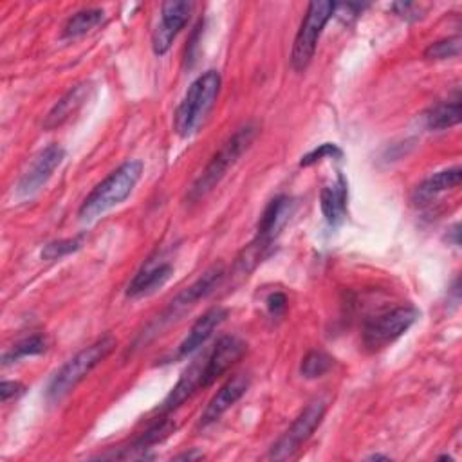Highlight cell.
Masks as SVG:
<instances>
[{"mask_svg":"<svg viewBox=\"0 0 462 462\" xmlns=\"http://www.w3.org/2000/svg\"><path fill=\"white\" fill-rule=\"evenodd\" d=\"M337 4L334 2H310L301 25L296 32L292 52H291V65L294 70H305L310 63L318 40L323 32V27L334 14Z\"/></svg>","mask_w":462,"mask_h":462,"instance_id":"8992f818","label":"cell"},{"mask_svg":"<svg viewBox=\"0 0 462 462\" xmlns=\"http://www.w3.org/2000/svg\"><path fill=\"white\" fill-rule=\"evenodd\" d=\"M424 117H426V126L430 130H446V128H451V126L458 125V121H460V96L455 94L453 99L440 101V103L433 105L426 112Z\"/></svg>","mask_w":462,"mask_h":462,"instance_id":"d6986e66","label":"cell"},{"mask_svg":"<svg viewBox=\"0 0 462 462\" xmlns=\"http://www.w3.org/2000/svg\"><path fill=\"white\" fill-rule=\"evenodd\" d=\"M247 388H249L247 374H236V375L229 377L208 402L204 413L200 415V424L208 426V424L215 422L217 419H220L222 413H226L247 392Z\"/></svg>","mask_w":462,"mask_h":462,"instance_id":"4fadbf2b","label":"cell"},{"mask_svg":"<svg viewBox=\"0 0 462 462\" xmlns=\"http://www.w3.org/2000/svg\"><path fill=\"white\" fill-rule=\"evenodd\" d=\"M143 173V162L137 159L125 161L108 177H105L83 200L78 217L83 222H92L114 206L121 204L135 188Z\"/></svg>","mask_w":462,"mask_h":462,"instance_id":"6da1fadb","label":"cell"},{"mask_svg":"<svg viewBox=\"0 0 462 462\" xmlns=\"http://www.w3.org/2000/svg\"><path fill=\"white\" fill-rule=\"evenodd\" d=\"M292 211V200L287 195L274 197L260 215L258 226H256V236L254 240L262 245L271 247L274 238L280 235V231L285 227L289 217Z\"/></svg>","mask_w":462,"mask_h":462,"instance_id":"7c38bea8","label":"cell"},{"mask_svg":"<svg viewBox=\"0 0 462 462\" xmlns=\"http://www.w3.org/2000/svg\"><path fill=\"white\" fill-rule=\"evenodd\" d=\"M103 18H105L103 9H97V7L81 9L67 20V23L63 27V38L83 36L88 31H92L96 25H99L103 22Z\"/></svg>","mask_w":462,"mask_h":462,"instance_id":"44dd1931","label":"cell"},{"mask_svg":"<svg viewBox=\"0 0 462 462\" xmlns=\"http://www.w3.org/2000/svg\"><path fill=\"white\" fill-rule=\"evenodd\" d=\"M222 78L217 70L202 72L186 90L173 116V128L180 137H191L204 125L218 97Z\"/></svg>","mask_w":462,"mask_h":462,"instance_id":"7a4b0ae2","label":"cell"},{"mask_svg":"<svg viewBox=\"0 0 462 462\" xmlns=\"http://www.w3.org/2000/svg\"><path fill=\"white\" fill-rule=\"evenodd\" d=\"M47 348V339L42 334H32L29 337H23L22 341H18L16 345H13L4 356H2V365H9V363H16L27 356H38L42 352H45Z\"/></svg>","mask_w":462,"mask_h":462,"instance_id":"7402d4cb","label":"cell"},{"mask_svg":"<svg viewBox=\"0 0 462 462\" xmlns=\"http://www.w3.org/2000/svg\"><path fill=\"white\" fill-rule=\"evenodd\" d=\"M346 199H348V191H346V182L343 179V175H337V180L332 186H325L321 189V213L325 217V220L330 226L339 224L345 218L346 213Z\"/></svg>","mask_w":462,"mask_h":462,"instance_id":"ac0fdd59","label":"cell"},{"mask_svg":"<svg viewBox=\"0 0 462 462\" xmlns=\"http://www.w3.org/2000/svg\"><path fill=\"white\" fill-rule=\"evenodd\" d=\"M226 316H227V310L222 307H213V309L206 310L193 323L188 336L180 341V345L177 348V356L184 357V356H189L195 350H199L208 341V337L213 334V330L226 319Z\"/></svg>","mask_w":462,"mask_h":462,"instance_id":"2e32d148","label":"cell"},{"mask_svg":"<svg viewBox=\"0 0 462 462\" xmlns=\"http://www.w3.org/2000/svg\"><path fill=\"white\" fill-rule=\"evenodd\" d=\"M247 350V345L236 336H224L211 348L202 365L200 390L213 384L224 372H227L233 365H236Z\"/></svg>","mask_w":462,"mask_h":462,"instance_id":"30bf717a","label":"cell"},{"mask_svg":"<svg viewBox=\"0 0 462 462\" xmlns=\"http://www.w3.org/2000/svg\"><path fill=\"white\" fill-rule=\"evenodd\" d=\"M193 11V4L186 0H168L161 5V20L152 34V49L157 56L170 51L177 34L184 29Z\"/></svg>","mask_w":462,"mask_h":462,"instance_id":"9c48e42d","label":"cell"},{"mask_svg":"<svg viewBox=\"0 0 462 462\" xmlns=\"http://www.w3.org/2000/svg\"><path fill=\"white\" fill-rule=\"evenodd\" d=\"M419 318V310L413 305H401L388 312H383L365 323L363 345L370 352L383 350L395 339H399Z\"/></svg>","mask_w":462,"mask_h":462,"instance_id":"52a82bcc","label":"cell"},{"mask_svg":"<svg viewBox=\"0 0 462 462\" xmlns=\"http://www.w3.org/2000/svg\"><path fill=\"white\" fill-rule=\"evenodd\" d=\"M460 175H462L460 168L455 166V168H449V170H444V171H439V173L428 177L415 189L417 200H428V199H431V197H435V195H439L442 191L458 188Z\"/></svg>","mask_w":462,"mask_h":462,"instance_id":"ffe728a7","label":"cell"},{"mask_svg":"<svg viewBox=\"0 0 462 462\" xmlns=\"http://www.w3.org/2000/svg\"><path fill=\"white\" fill-rule=\"evenodd\" d=\"M327 404L321 399L310 401L300 415L292 420V424L283 431V435L271 446L269 458L271 460H285L291 458L300 446L314 433V430L321 424Z\"/></svg>","mask_w":462,"mask_h":462,"instance_id":"ba28073f","label":"cell"},{"mask_svg":"<svg viewBox=\"0 0 462 462\" xmlns=\"http://www.w3.org/2000/svg\"><path fill=\"white\" fill-rule=\"evenodd\" d=\"M23 392H25V386L18 381H2V384H0V399L4 404L11 399L20 397Z\"/></svg>","mask_w":462,"mask_h":462,"instance_id":"83f0119b","label":"cell"},{"mask_svg":"<svg viewBox=\"0 0 462 462\" xmlns=\"http://www.w3.org/2000/svg\"><path fill=\"white\" fill-rule=\"evenodd\" d=\"M226 271L222 263H215L211 265L200 278H197L191 285H188L184 291H180L168 305L166 309L148 325L146 332H143V341H146V337L159 334L166 325L177 321L188 309H191L197 301L204 300L206 296H209L224 280Z\"/></svg>","mask_w":462,"mask_h":462,"instance_id":"5b68a950","label":"cell"},{"mask_svg":"<svg viewBox=\"0 0 462 462\" xmlns=\"http://www.w3.org/2000/svg\"><path fill=\"white\" fill-rule=\"evenodd\" d=\"M92 92V83L90 81H81L78 85H74L65 96L60 97V101L49 110L45 121H43V128L45 130H52L61 126L63 123H67L81 106L83 103L88 99Z\"/></svg>","mask_w":462,"mask_h":462,"instance_id":"9a60e30c","label":"cell"},{"mask_svg":"<svg viewBox=\"0 0 462 462\" xmlns=\"http://www.w3.org/2000/svg\"><path fill=\"white\" fill-rule=\"evenodd\" d=\"M258 134V126L253 123H247L240 126L211 157L208 166L202 170V173L195 179L188 191L189 202H199L204 199L209 191L215 189V186L224 179L227 170L240 159V155L251 146Z\"/></svg>","mask_w":462,"mask_h":462,"instance_id":"3957f363","label":"cell"},{"mask_svg":"<svg viewBox=\"0 0 462 462\" xmlns=\"http://www.w3.org/2000/svg\"><path fill=\"white\" fill-rule=\"evenodd\" d=\"M202 361H193L180 375L177 384L171 388L168 397L161 404V413L173 411L184 401H188L197 390H200V377H202Z\"/></svg>","mask_w":462,"mask_h":462,"instance_id":"e0dca14e","label":"cell"},{"mask_svg":"<svg viewBox=\"0 0 462 462\" xmlns=\"http://www.w3.org/2000/svg\"><path fill=\"white\" fill-rule=\"evenodd\" d=\"M65 157V150L52 143L49 146H45L32 161V164L29 166V170L22 175L16 191L20 197H31L34 195L38 189H42V186L51 179V175L54 173V170L61 164Z\"/></svg>","mask_w":462,"mask_h":462,"instance_id":"8fae6325","label":"cell"},{"mask_svg":"<svg viewBox=\"0 0 462 462\" xmlns=\"http://www.w3.org/2000/svg\"><path fill=\"white\" fill-rule=\"evenodd\" d=\"M368 460H388V457H384V455H372V457H368Z\"/></svg>","mask_w":462,"mask_h":462,"instance_id":"f546056e","label":"cell"},{"mask_svg":"<svg viewBox=\"0 0 462 462\" xmlns=\"http://www.w3.org/2000/svg\"><path fill=\"white\" fill-rule=\"evenodd\" d=\"M116 337L105 334L103 337L96 339L92 345L79 350L74 357H70L49 381L45 395L49 401L56 402L70 393L114 348Z\"/></svg>","mask_w":462,"mask_h":462,"instance_id":"277c9868","label":"cell"},{"mask_svg":"<svg viewBox=\"0 0 462 462\" xmlns=\"http://www.w3.org/2000/svg\"><path fill=\"white\" fill-rule=\"evenodd\" d=\"M204 455L199 453V451H193V453H182V455H177L175 458L177 460H193V458H202Z\"/></svg>","mask_w":462,"mask_h":462,"instance_id":"f1b7e54d","label":"cell"},{"mask_svg":"<svg viewBox=\"0 0 462 462\" xmlns=\"http://www.w3.org/2000/svg\"><path fill=\"white\" fill-rule=\"evenodd\" d=\"M173 267L168 262H159L153 256H150L144 265L139 269V273L132 278V282L126 287V296L137 298L148 292H153L155 289L162 287L168 278L171 276Z\"/></svg>","mask_w":462,"mask_h":462,"instance_id":"5bb4252c","label":"cell"},{"mask_svg":"<svg viewBox=\"0 0 462 462\" xmlns=\"http://www.w3.org/2000/svg\"><path fill=\"white\" fill-rule=\"evenodd\" d=\"M460 36H451V38H444L439 42H433L426 47L424 51V58L426 60H448V58H455L460 54Z\"/></svg>","mask_w":462,"mask_h":462,"instance_id":"cb8c5ba5","label":"cell"},{"mask_svg":"<svg viewBox=\"0 0 462 462\" xmlns=\"http://www.w3.org/2000/svg\"><path fill=\"white\" fill-rule=\"evenodd\" d=\"M343 157V152L337 144L334 143H323L319 144L318 148L310 150L309 153H305L301 159H300V166L301 168H307V166H312L323 159H341Z\"/></svg>","mask_w":462,"mask_h":462,"instance_id":"484cf974","label":"cell"},{"mask_svg":"<svg viewBox=\"0 0 462 462\" xmlns=\"http://www.w3.org/2000/svg\"><path fill=\"white\" fill-rule=\"evenodd\" d=\"M332 357L321 350H310L300 365V372L303 377L307 379H316L321 377L323 374H327L332 366Z\"/></svg>","mask_w":462,"mask_h":462,"instance_id":"603a6c76","label":"cell"},{"mask_svg":"<svg viewBox=\"0 0 462 462\" xmlns=\"http://www.w3.org/2000/svg\"><path fill=\"white\" fill-rule=\"evenodd\" d=\"M81 238L83 236H74V238H63V240L49 242L42 249V258L56 260V258L67 256V254H70V253H74V251H78L81 247Z\"/></svg>","mask_w":462,"mask_h":462,"instance_id":"d4e9b609","label":"cell"},{"mask_svg":"<svg viewBox=\"0 0 462 462\" xmlns=\"http://www.w3.org/2000/svg\"><path fill=\"white\" fill-rule=\"evenodd\" d=\"M265 305H267L269 314L274 316V318H278V316H282V314L285 312V309H287V296H285L283 292H280V291H274V292H271V294L267 296Z\"/></svg>","mask_w":462,"mask_h":462,"instance_id":"4316f807","label":"cell"}]
</instances>
